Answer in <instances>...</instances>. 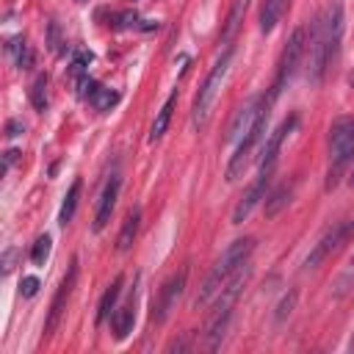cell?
Here are the masks:
<instances>
[{
  "label": "cell",
  "mask_w": 354,
  "mask_h": 354,
  "mask_svg": "<svg viewBox=\"0 0 354 354\" xmlns=\"http://www.w3.org/2000/svg\"><path fill=\"white\" fill-rule=\"evenodd\" d=\"M254 252V238H238V241H232L227 249H224V254L213 263V268H210V274L205 277V282H202V288H199V293H196V307H205V304H210L218 293H221V288L249 263V254Z\"/></svg>",
  "instance_id": "cell-1"
},
{
  "label": "cell",
  "mask_w": 354,
  "mask_h": 354,
  "mask_svg": "<svg viewBox=\"0 0 354 354\" xmlns=\"http://www.w3.org/2000/svg\"><path fill=\"white\" fill-rule=\"evenodd\" d=\"M246 279H249V263L221 288V293L216 296V304H213V313H210V321H207V348H218V343L224 340V332H227V324H230V318H232V307H235V301H238V296H241V290H243V285H246Z\"/></svg>",
  "instance_id": "cell-2"
},
{
  "label": "cell",
  "mask_w": 354,
  "mask_h": 354,
  "mask_svg": "<svg viewBox=\"0 0 354 354\" xmlns=\"http://www.w3.org/2000/svg\"><path fill=\"white\" fill-rule=\"evenodd\" d=\"M354 160V116H340L329 127V174L326 188H335Z\"/></svg>",
  "instance_id": "cell-3"
},
{
  "label": "cell",
  "mask_w": 354,
  "mask_h": 354,
  "mask_svg": "<svg viewBox=\"0 0 354 354\" xmlns=\"http://www.w3.org/2000/svg\"><path fill=\"white\" fill-rule=\"evenodd\" d=\"M230 61H232V47L224 50V55L213 64V69L207 72L205 83L199 86L196 100H194V108H191V122H194V127H205V124H207L210 108H213V102H216V97H218V88H221V83H224V77H227Z\"/></svg>",
  "instance_id": "cell-4"
},
{
  "label": "cell",
  "mask_w": 354,
  "mask_h": 354,
  "mask_svg": "<svg viewBox=\"0 0 354 354\" xmlns=\"http://www.w3.org/2000/svg\"><path fill=\"white\" fill-rule=\"evenodd\" d=\"M266 124H268V111H263V116L257 119V124L238 141V149H235V155L230 158V163H227V180L230 183H235L238 177H243V171H246V166L252 163V158H254V149H257V144L263 141V136H266Z\"/></svg>",
  "instance_id": "cell-5"
},
{
  "label": "cell",
  "mask_w": 354,
  "mask_h": 354,
  "mask_svg": "<svg viewBox=\"0 0 354 354\" xmlns=\"http://www.w3.org/2000/svg\"><path fill=\"white\" fill-rule=\"evenodd\" d=\"M304 50H307V33H304V28H296V30L290 33V39H288V44H285V50H282L279 66H277V80H274V86H271V97H274V100H277V94L285 88V83L293 77V72L299 69Z\"/></svg>",
  "instance_id": "cell-6"
},
{
  "label": "cell",
  "mask_w": 354,
  "mask_h": 354,
  "mask_svg": "<svg viewBox=\"0 0 354 354\" xmlns=\"http://www.w3.org/2000/svg\"><path fill=\"white\" fill-rule=\"evenodd\" d=\"M271 102H274V97L268 94H257V97H252V100H246L235 113H232V119H230V127H227V141H241L254 124H257V119L263 116V111H268L271 108Z\"/></svg>",
  "instance_id": "cell-7"
},
{
  "label": "cell",
  "mask_w": 354,
  "mask_h": 354,
  "mask_svg": "<svg viewBox=\"0 0 354 354\" xmlns=\"http://www.w3.org/2000/svg\"><path fill=\"white\" fill-rule=\"evenodd\" d=\"M185 279H188V268H180L174 271L158 290V299H155V310H152V321L155 324H163L169 318V313L177 307L183 290H185Z\"/></svg>",
  "instance_id": "cell-8"
},
{
  "label": "cell",
  "mask_w": 354,
  "mask_h": 354,
  "mask_svg": "<svg viewBox=\"0 0 354 354\" xmlns=\"http://www.w3.org/2000/svg\"><path fill=\"white\" fill-rule=\"evenodd\" d=\"M75 282H77V257L69 263V271H66V277L61 279V285H58V290L53 296V304H50V313H47V321H44V335L55 332V326H58V321H61V315L66 310V301H69V296L75 290Z\"/></svg>",
  "instance_id": "cell-9"
},
{
  "label": "cell",
  "mask_w": 354,
  "mask_h": 354,
  "mask_svg": "<svg viewBox=\"0 0 354 354\" xmlns=\"http://www.w3.org/2000/svg\"><path fill=\"white\" fill-rule=\"evenodd\" d=\"M271 171H274V169H260V171H257L254 183L243 191V196L238 199V205H235V210H232V224L246 221L249 213L257 207V202L266 199V188H268V183H271Z\"/></svg>",
  "instance_id": "cell-10"
},
{
  "label": "cell",
  "mask_w": 354,
  "mask_h": 354,
  "mask_svg": "<svg viewBox=\"0 0 354 354\" xmlns=\"http://www.w3.org/2000/svg\"><path fill=\"white\" fill-rule=\"evenodd\" d=\"M299 124V119L296 116H290V119H285L268 138H266V144H263V149H260V169H274L277 166V158H279V149H282V141L288 138V133L293 130Z\"/></svg>",
  "instance_id": "cell-11"
},
{
  "label": "cell",
  "mask_w": 354,
  "mask_h": 354,
  "mask_svg": "<svg viewBox=\"0 0 354 354\" xmlns=\"http://www.w3.org/2000/svg\"><path fill=\"white\" fill-rule=\"evenodd\" d=\"M346 235H348V221H346V224H337V227H332V230H326V232H324V238L315 243V249L307 254L304 266H307V268L321 266V260H326V257H329V252H332V249H337V246H340V241H343Z\"/></svg>",
  "instance_id": "cell-12"
},
{
  "label": "cell",
  "mask_w": 354,
  "mask_h": 354,
  "mask_svg": "<svg viewBox=\"0 0 354 354\" xmlns=\"http://www.w3.org/2000/svg\"><path fill=\"white\" fill-rule=\"evenodd\" d=\"M119 177L113 174L108 183H105V188H102V194H100V205H97V213H94V232H102L105 227H108V221H111V213H113V207H116V199H119Z\"/></svg>",
  "instance_id": "cell-13"
},
{
  "label": "cell",
  "mask_w": 354,
  "mask_h": 354,
  "mask_svg": "<svg viewBox=\"0 0 354 354\" xmlns=\"http://www.w3.org/2000/svg\"><path fill=\"white\" fill-rule=\"evenodd\" d=\"M246 8H249V0H232L230 14H227L224 28H221V36H218V44H224V47H230V44H232V39L238 36L241 22H243V17H246Z\"/></svg>",
  "instance_id": "cell-14"
},
{
  "label": "cell",
  "mask_w": 354,
  "mask_h": 354,
  "mask_svg": "<svg viewBox=\"0 0 354 354\" xmlns=\"http://www.w3.org/2000/svg\"><path fill=\"white\" fill-rule=\"evenodd\" d=\"M133 324H136V293L113 313V318H111V326H113V335H116V340H124L130 332H133Z\"/></svg>",
  "instance_id": "cell-15"
},
{
  "label": "cell",
  "mask_w": 354,
  "mask_h": 354,
  "mask_svg": "<svg viewBox=\"0 0 354 354\" xmlns=\"http://www.w3.org/2000/svg\"><path fill=\"white\" fill-rule=\"evenodd\" d=\"M138 227H141V207H133L127 216H124V224L119 230V238H116V249L119 252H127L138 235Z\"/></svg>",
  "instance_id": "cell-16"
},
{
  "label": "cell",
  "mask_w": 354,
  "mask_h": 354,
  "mask_svg": "<svg viewBox=\"0 0 354 354\" xmlns=\"http://www.w3.org/2000/svg\"><path fill=\"white\" fill-rule=\"evenodd\" d=\"M174 105H177V91H171V94H169V100L163 102V108L158 111V116H155V122H152V127H149V141H160V138H163V133L169 130V122H171Z\"/></svg>",
  "instance_id": "cell-17"
},
{
  "label": "cell",
  "mask_w": 354,
  "mask_h": 354,
  "mask_svg": "<svg viewBox=\"0 0 354 354\" xmlns=\"http://www.w3.org/2000/svg\"><path fill=\"white\" fill-rule=\"evenodd\" d=\"M288 8V0H266L263 11H260V33H271L277 28V22L282 19Z\"/></svg>",
  "instance_id": "cell-18"
},
{
  "label": "cell",
  "mask_w": 354,
  "mask_h": 354,
  "mask_svg": "<svg viewBox=\"0 0 354 354\" xmlns=\"http://www.w3.org/2000/svg\"><path fill=\"white\" fill-rule=\"evenodd\" d=\"M122 282H124V277L119 274V277H113V282L105 288V293H102V299H100V304H97V324H102V321L111 315V310H113V304H116V299H119V293H122Z\"/></svg>",
  "instance_id": "cell-19"
},
{
  "label": "cell",
  "mask_w": 354,
  "mask_h": 354,
  "mask_svg": "<svg viewBox=\"0 0 354 354\" xmlns=\"http://www.w3.org/2000/svg\"><path fill=\"white\" fill-rule=\"evenodd\" d=\"M6 50H8V55H14V64H17L19 69H30V66H33V50H30V44H28L22 36L11 39Z\"/></svg>",
  "instance_id": "cell-20"
},
{
  "label": "cell",
  "mask_w": 354,
  "mask_h": 354,
  "mask_svg": "<svg viewBox=\"0 0 354 354\" xmlns=\"http://www.w3.org/2000/svg\"><path fill=\"white\" fill-rule=\"evenodd\" d=\"M88 102H91L100 113H105V111H111V108L119 102V94H116L113 88H105V86L94 83V88H91V94H88Z\"/></svg>",
  "instance_id": "cell-21"
},
{
  "label": "cell",
  "mask_w": 354,
  "mask_h": 354,
  "mask_svg": "<svg viewBox=\"0 0 354 354\" xmlns=\"http://www.w3.org/2000/svg\"><path fill=\"white\" fill-rule=\"evenodd\" d=\"M77 199H80V180H75L64 196V205H61V213H58V221L61 224H69L72 216H75V207H77Z\"/></svg>",
  "instance_id": "cell-22"
},
{
  "label": "cell",
  "mask_w": 354,
  "mask_h": 354,
  "mask_svg": "<svg viewBox=\"0 0 354 354\" xmlns=\"http://www.w3.org/2000/svg\"><path fill=\"white\" fill-rule=\"evenodd\" d=\"M28 97H30V105H33L36 111H44V108H47V75H36V77H33Z\"/></svg>",
  "instance_id": "cell-23"
},
{
  "label": "cell",
  "mask_w": 354,
  "mask_h": 354,
  "mask_svg": "<svg viewBox=\"0 0 354 354\" xmlns=\"http://www.w3.org/2000/svg\"><path fill=\"white\" fill-rule=\"evenodd\" d=\"M290 194H293V185H279L271 196H268V202H266V216H277L288 202H290Z\"/></svg>",
  "instance_id": "cell-24"
},
{
  "label": "cell",
  "mask_w": 354,
  "mask_h": 354,
  "mask_svg": "<svg viewBox=\"0 0 354 354\" xmlns=\"http://www.w3.org/2000/svg\"><path fill=\"white\" fill-rule=\"evenodd\" d=\"M50 246H53L50 235H39L36 243H33V249H30V260H33L36 266H44V260L50 257Z\"/></svg>",
  "instance_id": "cell-25"
},
{
  "label": "cell",
  "mask_w": 354,
  "mask_h": 354,
  "mask_svg": "<svg viewBox=\"0 0 354 354\" xmlns=\"http://www.w3.org/2000/svg\"><path fill=\"white\" fill-rule=\"evenodd\" d=\"M113 28H119V30H130V28H138V14H136V11H119V14H116V22H113Z\"/></svg>",
  "instance_id": "cell-26"
},
{
  "label": "cell",
  "mask_w": 354,
  "mask_h": 354,
  "mask_svg": "<svg viewBox=\"0 0 354 354\" xmlns=\"http://www.w3.org/2000/svg\"><path fill=\"white\" fill-rule=\"evenodd\" d=\"M293 304H296V293L290 290L282 301H279V307H277V324H282L288 315H290V310H293Z\"/></svg>",
  "instance_id": "cell-27"
},
{
  "label": "cell",
  "mask_w": 354,
  "mask_h": 354,
  "mask_svg": "<svg viewBox=\"0 0 354 354\" xmlns=\"http://www.w3.org/2000/svg\"><path fill=\"white\" fill-rule=\"evenodd\" d=\"M47 44H50V50H53V53H58V50H61V44H64V41H61V30H58V22H55V19L47 25Z\"/></svg>",
  "instance_id": "cell-28"
},
{
  "label": "cell",
  "mask_w": 354,
  "mask_h": 354,
  "mask_svg": "<svg viewBox=\"0 0 354 354\" xmlns=\"http://www.w3.org/2000/svg\"><path fill=\"white\" fill-rule=\"evenodd\" d=\"M36 290H39V279H36V277H22L19 293H22L25 299H30V296H36Z\"/></svg>",
  "instance_id": "cell-29"
},
{
  "label": "cell",
  "mask_w": 354,
  "mask_h": 354,
  "mask_svg": "<svg viewBox=\"0 0 354 354\" xmlns=\"http://www.w3.org/2000/svg\"><path fill=\"white\" fill-rule=\"evenodd\" d=\"M14 257H17V249H8V252L3 254V274H11V268H14Z\"/></svg>",
  "instance_id": "cell-30"
},
{
  "label": "cell",
  "mask_w": 354,
  "mask_h": 354,
  "mask_svg": "<svg viewBox=\"0 0 354 354\" xmlns=\"http://www.w3.org/2000/svg\"><path fill=\"white\" fill-rule=\"evenodd\" d=\"M22 130H25V124H22L19 119H11V122L6 124V136H19Z\"/></svg>",
  "instance_id": "cell-31"
},
{
  "label": "cell",
  "mask_w": 354,
  "mask_h": 354,
  "mask_svg": "<svg viewBox=\"0 0 354 354\" xmlns=\"http://www.w3.org/2000/svg\"><path fill=\"white\" fill-rule=\"evenodd\" d=\"M17 155H19L17 149H8V152H6V169H8V166H11L14 160H17Z\"/></svg>",
  "instance_id": "cell-32"
},
{
  "label": "cell",
  "mask_w": 354,
  "mask_h": 354,
  "mask_svg": "<svg viewBox=\"0 0 354 354\" xmlns=\"http://www.w3.org/2000/svg\"><path fill=\"white\" fill-rule=\"evenodd\" d=\"M348 83L354 86V66H351V72H348Z\"/></svg>",
  "instance_id": "cell-33"
},
{
  "label": "cell",
  "mask_w": 354,
  "mask_h": 354,
  "mask_svg": "<svg viewBox=\"0 0 354 354\" xmlns=\"http://www.w3.org/2000/svg\"><path fill=\"white\" fill-rule=\"evenodd\" d=\"M348 348H351V351H354V337H351V343H348Z\"/></svg>",
  "instance_id": "cell-34"
},
{
  "label": "cell",
  "mask_w": 354,
  "mask_h": 354,
  "mask_svg": "<svg viewBox=\"0 0 354 354\" xmlns=\"http://www.w3.org/2000/svg\"><path fill=\"white\" fill-rule=\"evenodd\" d=\"M77 3H88V0H77Z\"/></svg>",
  "instance_id": "cell-35"
},
{
  "label": "cell",
  "mask_w": 354,
  "mask_h": 354,
  "mask_svg": "<svg viewBox=\"0 0 354 354\" xmlns=\"http://www.w3.org/2000/svg\"><path fill=\"white\" fill-rule=\"evenodd\" d=\"M351 185H354V174H351Z\"/></svg>",
  "instance_id": "cell-36"
}]
</instances>
